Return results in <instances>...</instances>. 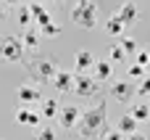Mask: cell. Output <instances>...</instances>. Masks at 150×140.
<instances>
[{
    "label": "cell",
    "instance_id": "28",
    "mask_svg": "<svg viewBox=\"0 0 150 140\" xmlns=\"http://www.w3.org/2000/svg\"><path fill=\"white\" fill-rule=\"evenodd\" d=\"M148 58H150V50H137V61H134V64L148 66Z\"/></svg>",
    "mask_w": 150,
    "mask_h": 140
},
{
    "label": "cell",
    "instance_id": "17",
    "mask_svg": "<svg viewBox=\"0 0 150 140\" xmlns=\"http://www.w3.org/2000/svg\"><path fill=\"white\" fill-rule=\"evenodd\" d=\"M92 64H95L92 50H79V53H76V61H74L76 71H90V69H92Z\"/></svg>",
    "mask_w": 150,
    "mask_h": 140
},
{
    "label": "cell",
    "instance_id": "1",
    "mask_svg": "<svg viewBox=\"0 0 150 140\" xmlns=\"http://www.w3.org/2000/svg\"><path fill=\"white\" fill-rule=\"evenodd\" d=\"M103 130H105V101H98L95 109L82 111L79 122L74 124V132L84 140H95Z\"/></svg>",
    "mask_w": 150,
    "mask_h": 140
},
{
    "label": "cell",
    "instance_id": "25",
    "mask_svg": "<svg viewBox=\"0 0 150 140\" xmlns=\"http://www.w3.org/2000/svg\"><path fill=\"white\" fill-rule=\"evenodd\" d=\"M127 58V53L121 50V45H111V64H121Z\"/></svg>",
    "mask_w": 150,
    "mask_h": 140
},
{
    "label": "cell",
    "instance_id": "26",
    "mask_svg": "<svg viewBox=\"0 0 150 140\" xmlns=\"http://www.w3.org/2000/svg\"><path fill=\"white\" fill-rule=\"evenodd\" d=\"M37 140H55L53 127H42V130H37Z\"/></svg>",
    "mask_w": 150,
    "mask_h": 140
},
{
    "label": "cell",
    "instance_id": "3",
    "mask_svg": "<svg viewBox=\"0 0 150 140\" xmlns=\"http://www.w3.org/2000/svg\"><path fill=\"white\" fill-rule=\"evenodd\" d=\"M26 71L32 74V79H34L37 85H47V82L53 79V74L58 71V64H55L53 58H34V61L26 64Z\"/></svg>",
    "mask_w": 150,
    "mask_h": 140
},
{
    "label": "cell",
    "instance_id": "21",
    "mask_svg": "<svg viewBox=\"0 0 150 140\" xmlns=\"http://www.w3.org/2000/svg\"><path fill=\"white\" fill-rule=\"evenodd\" d=\"M119 45H121V50H124L127 56H129V53H137V40H134V37H124V34H121V42H119Z\"/></svg>",
    "mask_w": 150,
    "mask_h": 140
},
{
    "label": "cell",
    "instance_id": "5",
    "mask_svg": "<svg viewBox=\"0 0 150 140\" xmlns=\"http://www.w3.org/2000/svg\"><path fill=\"white\" fill-rule=\"evenodd\" d=\"M0 58L11 61V64H18L24 58V45H21L18 34H8V37L0 40Z\"/></svg>",
    "mask_w": 150,
    "mask_h": 140
},
{
    "label": "cell",
    "instance_id": "9",
    "mask_svg": "<svg viewBox=\"0 0 150 140\" xmlns=\"http://www.w3.org/2000/svg\"><path fill=\"white\" fill-rule=\"evenodd\" d=\"M116 13L121 16V21H124L127 26H132V24H137V21L142 19V11L137 8V3H121Z\"/></svg>",
    "mask_w": 150,
    "mask_h": 140
},
{
    "label": "cell",
    "instance_id": "14",
    "mask_svg": "<svg viewBox=\"0 0 150 140\" xmlns=\"http://www.w3.org/2000/svg\"><path fill=\"white\" fill-rule=\"evenodd\" d=\"M26 5H29V13H32V24H34V26H42V24L53 21V16H50L40 3H26Z\"/></svg>",
    "mask_w": 150,
    "mask_h": 140
},
{
    "label": "cell",
    "instance_id": "22",
    "mask_svg": "<svg viewBox=\"0 0 150 140\" xmlns=\"http://www.w3.org/2000/svg\"><path fill=\"white\" fill-rule=\"evenodd\" d=\"M18 24H21V26H29V24H32L29 5H21V3H18Z\"/></svg>",
    "mask_w": 150,
    "mask_h": 140
},
{
    "label": "cell",
    "instance_id": "24",
    "mask_svg": "<svg viewBox=\"0 0 150 140\" xmlns=\"http://www.w3.org/2000/svg\"><path fill=\"white\" fill-rule=\"evenodd\" d=\"M95 140H124V135H121L119 130H108V127H105V130H103Z\"/></svg>",
    "mask_w": 150,
    "mask_h": 140
},
{
    "label": "cell",
    "instance_id": "2",
    "mask_svg": "<svg viewBox=\"0 0 150 140\" xmlns=\"http://www.w3.org/2000/svg\"><path fill=\"white\" fill-rule=\"evenodd\" d=\"M69 19H71L76 26H82V29H92V26L98 24V19H100V8H98L95 0H79V3L71 8Z\"/></svg>",
    "mask_w": 150,
    "mask_h": 140
},
{
    "label": "cell",
    "instance_id": "8",
    "mask_svg": "<svg viewBox=\"0 0 150 140\" xmlns=\"http://www.w3.org/2000/svg\"><path fill=\"white\" fill-rule=\"evenodd\" d=\"M111 95H113L116 101H121V103H129V101L134 98V87H132L129 79H116L113 87H111Z\"/></svg>",
    "mask_w": 150,
    "mask_h": 140
},
{
    "label": "cell",
    "instance_id": "30",
    "mask_svg": "<svg viewBox=\"0 0 150 140\" xmlns=\"http://www.w3.org/2000/svg\"><path fill=\"white\" fill-rule=\"evenodd\" d=\"M21 0H3V5H18Z\"/></svg>",
    "mask_w": 150,
    "mask_h": 140
},
{
    "label": "cell",
    "instance_id": "15",
    "mask_svg": "<svg viewBox=\"0 0 150 140\" xmlns=\"http://www.w3.org/2000/svg\"><path fill=\"white\" fill-rule=\"evenodd\" d=\"M40 116H45V119H55L58 116V109H61V103H58V98H42L40 101Z\"/></svg>",
    "mask_w": 150,
    "mask_h": 140
},
{
    "label": "cell",
    "instance_id": "29",
    "mask_svg": "<svg viewBox=\"0 0 150 140\" xmlns=\"http://www.w3.org/2000/svg\"><path fill=\"white\" fill-rule=\"evenodd\" d=\"M127 140H148V138H145L140 130H134V132H129V135H127Z\"/></svg>",
    "mask_w": 150,
    "mask_h": 140
},
{
    "label": "cell",
    "instance_id": "23",
    "mask_svg": "<svg viewBox=\"0 0 150 140\" xmlns=\"http://www.w3.org/2000/svg\"><path fill=\"white\" fill-rule=\"evenodd\" d=\"M127 77H129V79H142V77H145V66H140V64H132V66L127 69Z\"/></svg>",
    "mask_w": 150,
    "mask_h": 140
},
{
    "label": "cell",
    "instance_id": "11",
    "mask_svg": "<svg viewBox=\"0 0 150 140\" xmlns=\"http://www.w3.org/2000/svg\"><path fill=\"white\" fill-rule=\"evenodd\" d=\"M21 37V45H24V50H37L40 48V29L34 26V24H29V26H24V32L18 34Z\"/></svg>",
    "mask_w": 150,
    "mask_h": 140
},
{
    "label": "cell",
    "instance_id": "16",
    "mask_svg": "<svg viewBox=\"0 0 150 140\" xmlns=\"http://www.w3.org/2000/svg\"><path fill=\"white\" fill-rule=\"evenodd\" d=\"M105 32H108V34H113V37H121V34L127 32V24L121 21V16H119V13L108 16V21H105Z\"/></svg>",
    "mask_w": 150,
    "mask_h": 140
},
{
    "label": "cell",
    "instance_id": "13",
    "mask_svg": "<svg viewBox=\"0 0 150 140\" xmlns=\"http://www.w3.org/2000/svg\"><path fill=\"white\" fill-rule=\"evenodd\" d=\"M90 71H92V77H95L100 85H103V82H111V79H113V64H111V61H95Z\"/></svg>",
    "mask_w": 150,
    "mask_h": 140
},
{
    "label": "cell",
    "instance_id": "31",
    "mask_svg": "<svg viewBox=\"0 0 150 140\" xmlns=\"http://www.w3.org/2000/svg\"><path fill=\"white\" fill-rule=\"evenodd\" d=\"M5 21V5H0V24Z\"/></svg>",
    "mask_w": 150,
    "mask_h": 140
},
{
    "label": "cell",
    "instance_id": "12",
    "mask_svg": "<svg viewBox=\"0 0 150 140\" xmlns=\"http://www.w3.org/2000/svg\"><path fill=\"white\" fill-rule=\"evenodd\" d=\"M40 111H34V106H21L16 111V122L18 124H26V127H40Z\"/></svg>",
    "mask_w": 150,
    "mask_h": 140
},
{
    "label": "cell",
    "instance_id": "27",
    "mask_svg": "<svg viewBox=\"0 0 150 140\" xmlns=\"http://www.w3.org/2000/svg\"><path fill=\"white\" fill-rule=\"evenodd\" d=\"M134 93L137 95H150V77H142V82H140V87H134Z\"/></svg>",
    "mask_w": 150,
    "mask_h": 140
},
{
    "label": "cell",
    "instance_id": "18",
    "mask_svg": "<svg viewBox=\"0 0 150 140\" xmlns=\"http://www.w3.org/2000/svg\"><path fill=\"white\" fill-rule=\"evenodd\" d=\"M116 130L121 132V135H129V132H134V130H140V122L132 116V114H124L119 122H116Z\"/></svg>",
    "mask_w": 150,
    "mask_h": 140
},
{
    "label": "cell",
    "instance_id": "4",
    "mask_svg": "<svg viewBox=\"0 0 150 140\" xmlns=\"http://www.w3.org/2000/svg\"><path fill=\"white\" fill-rule=\"evenodd\" d=\"M71 93L79 95V98H95V95H100V82L92 74H87V71H76Z\"/></svg>",
    "mask_w": 150,
    "mask_h": 140
},
{
    "label": "cell",
    "instance_id": "10",
    "mask_svg": "<svg viewBox=\"0 0 150 140\" xmlns=\"http://www.w3.org/2000/svg\"><path fill=\"white\" fill-rule=\"evenodd\" d=\"M53 87H55V93H71V87H74V74L71 71H66V69H58L55 74H53Z\"/></svg>",
    "mask_w": 150,
    "mask_h": 140
},
{
    "label": "cell",
    "instance_id": "32",
    "mask_svg": "<svg viewBox=\"0 0 150 140\" xmlns=\"http://www.w3.org/2000/svg\"><path fill=\"white\" fill-rule=\"evenodd\" d=\"M148 66H150V58H148Z\"/></svg>",
    "mask_w": 150,
    "mask_h": 140
},
{
    "label": "cell",
    "instance_id": "6",
    "mask_svg": "<svg viewBox=\"0 0 150 140\" xmlns=\"http://www.w3.org/2000/svg\"><path fill=\"white\" fill-rule=\"evenodd\" d=\"M79 116H82V109H79V106H61L55 119H58L61 130H66V132H74V124L79 122Z\"/></svg>",
    "mask_w": 150,
    "mask_h": 140
},
{
    "label": "cell",
    "instance_id": "19",
    "mask_svg": "<svg viewBox=\"0 0 150 140\" xmlns=\"http://www.w3.org/2000/svg\"><path fill=\"white\" fill-rule=\"evenodd\" d=\"M129 114H132L137 122H148V119H150V106H145V103H134Z\"/></svg>",
    "mask_w": 150,
    "mask_h": 140
},
{
    "label": "cell",
    "instance_id": "7",
    "mask_svg": "<svg viewBox=\"0 0 150 140\" xmlns=\"http://www.w3.org/2000/svg\"><path fill=\"white\" fill-rule=\"evenodd\" d=\"M16 98H18L21 106H40V101H42V90H40L37 82H34V85H21V87L16 90Z\"/></svg>",
    "mask_w": 150,
    "mask_h": 140
},
{
    "label": "cell",
    "instance_id": "20",
    "mask_svg": "<svg viewBox=\"0 0 150 140\" xmlns=\"http://www.w3.org/2000/svg\"><path fill=\"white\" fill-rule=\"evenodd\" d=\"M40 29V37H58L61 34V26L55 24V21H47V24H42V26H37Z\"/></svg>",
    "mask_w": 150,
    "mask_h": 140
}]
</instances>
